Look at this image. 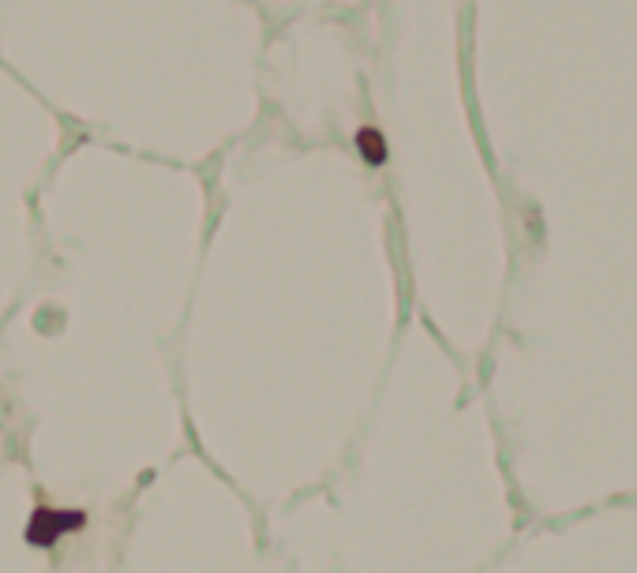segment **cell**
Here are the masks:
<instances>
[{"label":"cell","instance_id":"6da1fadb","mask_svg":"<svg viewBox=\"0 0 637 573\" xmlns=\"http://www.w3.org/2000/svg\"><path fill=\"white\" fill-rule=\"evenodd\" d=\"M87 529V514L83 510H64V506H34V514L27 517V529H23V540L30 547H57L60 540L68 536H79Z\"/></svg>","mask_w":637,"mask_h":573},{"label":"cell","instance_id":"7a4b0ae2","mask_svg":"<svg viewBox=\"0 0 637 573\" xmlns=\"http://www.w3.org/2000/svg\"><path fill=\"white\" fill-rule=\"evenodd\" d=\"M356 150L368 165H383L386 162V139L379 128H360L356 132Z\"/></svg>","mask_w":637,"mask_h":573}]
</instances>
